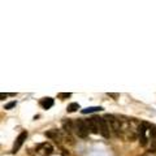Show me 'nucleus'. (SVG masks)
Returning a JSON list of instances; mask_svg holds the SVG:
<instances>
[{
	"label": "nucleus",
	"instance_id": "nucleus-1",
	"mask_svg": "<svg viewBox=\"0 0 156 156\" xmlns=\"http://www.w3.org/2000/svg\"><path fill=\"white\" fill-rule=\"evenodd\" d=\"M93 120L95 121V124H96L99 133H100L104 138H109L111 137L109 125H108V122L104 120V117H93Z\"/></svg>",
	"mask_w": 156,
	"mask_h": 156
},
{
	"label": "nucleus",
	"instance_id": "nucleus-2",
	"mask_svg": "<svg viewBox=\"0 0 156 156\" xmlns=\"http://www.w3.org/2000/svg\"><path fill=\"white\" fill-rule=\"evenodd\" d=\"M104 120L108 122V125H109V129L111 130H113V133L116 134L117 137H121V124H120V121L116 119L115 116H112V115H106L104 116Z\"/></svg>",
	"mask_w": 156,
	"mask_h": 156
},
{
	"label": "nucleus",
	"instance_id": "nucleus-3",
	"mask_svg": "<svg viewBox=\"0 0 156 156\" xmlns=\"http://www.w3.org/2000/svg\"><path fill=\"white\" fill-rule=\"evenodd\" d=\"M74 130H76V134L80 138H86L87 134L90 133L87 126H86V122L83 120H77L74 122Z\"/></svg>",
	"mask_w": 156,
	"mask_h": 156
},
{
	"label": "nucleus",
	"instance_id": "nucleus-4",
	"mask_svg": "<svg viewBox=\"0 0 156 156\" xmlns=\"http://www.w3.org/2000/svg\"><path fill=\"white\" fill-rule=\"evenodd\" d=\"M151 126L148 124H146V122H142L141 125H138V137H139V143H141V146L145 147L147 145V135H146V133H147V129H150Z\"/></svg>",
	"mask_w": 156,
	"mask_h": 156
},
{
	"label": "nucleus",
	"instance_id": "nucleus-5",
	"mask_svg": "<svg viewBox=\"0 0 156 156\" xmlns=\"http://www.w3.org/2000/svg\"><path fill=\"white\" fill-rule=\"evenodd\" d=\"M26 138H28V132H22L18 137H17V139L15 142V146H13V152H17V151L21 148V146L24 145V142L26 141Z\"/></svg>",
	"mask_w": 156,
	"mask_h": 156
},
{
	"label": "nucleus",
	"instance_id": "nucleus-6",
	"mask_svg": "<svg viewBox=\"0 0 156 156\" xmlns=\"http://www.w3.org/2000/svg\"><path fill=\"white\" fill-rule=\"evenodd\" d=\"M37 151H38V152H42L43 156H48V155L52 154L54 148H52V146L48 145V143H42V145H39V146H38Z\"/></svg>",
	"mask_w": 156,
	"mask_h": 156
},
{
	"label": "nucleus",
	"instance_id": "nucleus-7",
	"mask_svg": "<svg viewBox=\"0 0 156 156\" xmlns=\"http://www.w3.org/2000/svg\"><path fill=\"white\" fill-rule=\"evenodd\" d=\"M85 122H86V126H87L89 132H90L91 134H98V133H99V129H98L96 124H95V121H94L93 119H89V120H86Z\"/></svg>",
	"mask_w": 156,
	"mask_h": 156
},
{
	"label": "nucleus",
	"instance_id": "nucleus-8",
	"mask_svg": "<svg viewBox=\"0 0 156 156\" xmlns=\"http://www.w3.org/2000/svg\"><path fill=\"white\" fill-rule=\"evenodd\" d=\"M150 130H151V148H150V151L156 154V128L151 126Z\"/></svg>",
	"mask_w": 156,
	"mask_h": 156
},
{
	"label": "nucleus",
	"instance_id": "nucleus-9",
	"mask_svg": "<svg viewBox=\"0 0 156 156\" xmlns=\"http://www.w3.org/2000/svg\"><path fill=\"white\" fill-rule=\"evenodd\" d=\"M46 137L54 139L55 142H61V139H63L61 134H60L57 130H50V132H46Z\"/></svg>",
	"mask_w": 156,
	"mask_h": 156
},
{
	"label": "nucleus",
	"instance_id": "nucleus-10",
	"mask_svg": "<svg viewBox=\"0 0 156 156\" xmlns=\"http://www.w3.org/2000/svg\"><path fill=\"white\" fill-rule=\"evenodd\" d=\"M41 106L44 108V109H50V108L54 106V99L52 98H43L41 100Z\"/></svg>",
	"mask_w": 156,
	"mask_h": 156
},
{
	"label": "nucleus",
	"instance_id": "nucleus-11",
	"mask_svg": "<svg viewBox=\"0 0 156 156\" xmlns=\"http://www.w3.org/2000/svg\"><path fill=\"white\" fill-rule=\"evenodd\" d=\"M103 108L102 107H87L85 108V109H82L81 112L83 115H87V113H94V112H98V111H102Z\"/></svg>",
	"mask_w": 156,
	"mask_h": 156
},
{
	"label": "nucleus",
	"instance_id": "nucleus-12",
	"mask_svg": "<svg viewBox=\"0 0 156 156\" xmlns=\"http://www.w3.org/2000/svg\"><path fill=\"white\" fill-rule=\"evenodd\" d=\"M63 126H64V129L67 130L68 133H70L72 130H74V126H73V124H72L69 120H68V121H64V122H63Z\"/></svg>",
	"mask_w": 156,
	"mask_h": 156
},
{
	"label": "nucleus",
	"instance_id": "nucleus-13",
	"mask_svg": "<svg viewBox=\"0 0 156 156\" xmlns=\"http://www.w3.org/2000/svg\"><path fill=\"white\" fill-rule=\"evenodd\" d=\"M77 109H80V104H78V103H72V104H69L68 108H67V111L70 112V113H72V112H76Z\"/></svg>",
	"mask_w": 156,
	"mask_h": 156
},
{
	"label": "nucleus",
	"instance_id": "nucleus-14",
	"mask_svg": "<svg viewBox=\"0 0 156 156\" xmlns=\"http://www.w3.org/2000/svg\"><path fill=\"white\" fill-rule=\"evenodd\" d=\"M70 96H72L70 93H61V94H57V98H59V99H68V98H70Z\"/></svg>",
	"mask_w": 156,
	"mask_h": 156
},
{
	"label": "nucleus",
	"instance_id": "nucleus-15",
	"mask_svg": "<svg viewBox=\"0 0 156 156\" xmlns=\"http://www.w3.org/2000/svg\"><path fill=\"white\" fill-rule=\"evenodd\" d=\"M13 107H16V102H11V103H8L4 106V109H12Z\"/></svg>",
	"mask_w": 156,
	"mask_h": 156
},
{
	"label": "nucleus",
	"instance_id": "nucleus-16",
	"mask_svg": "<svg viewBox=\"0 0 156 156\" xmlns=\"http://www.w3.org/2000/svg\"><path fill=\"white\" fill-rule=\"evenodd\" d=\"M7 96H8V94H4V93H2V94H0V98H2V99L7 98Z\"/></svg>",
	"mask_w": 156,
	"mask_h": 156
}]
</instances>
